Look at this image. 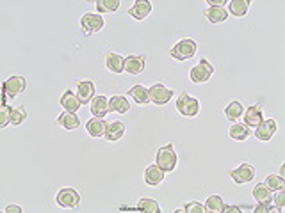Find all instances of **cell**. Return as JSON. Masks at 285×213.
Segmentation results:
<instances>
[{
    "instance_id": "cell-3",
    "label": "cell",
    "mask_w": 285,
    "mask_h": 213,
    "mask_svg": "<svg viewBox=\"0 0 285 213\" xmlns=\"http://www.w3.org/2000/svg\"><path fill=\"white\" fill-rule=\"evenodd\" d=\"M177 110L185 117H195L200 112V101L187 93H182L177 100Z\"/></svg>"
},
{
    "instance_id": "cell-31",
    "label": "cell",
    "mask_w": 285,
    "mask_h": 213,
    "mask_svg": "<svg viewBox=\"0 0 285 213\" xmlns=\"http://www.w3.org/2000/svg\"><path fill=\"white\" fill-rule=\"evenodd\" d=\"M223 206H225V203H223V199L219 196H210L205 203V210L210 213H221Z\"/></svg>"
},
{
    "instance_id": "cell-10",
    "label": "cell",
    "mask_w": 285,
    "mask_h": 213,
    "mask_svg": "<svg viewBox=\"0 0 285 213\" xmlns=\"http://www.w3.org/2000/svg\"><path fill=\"white\" fill-rule=\"evenodd\" d=\"M275 134H276V121L275 119L260 121V124L255 128V137H257L258 141H271Z\"/></svg>"
},
{
    "instance_id": "cell-22",
    "label": "cell",
    "mask_w": 285,
    "mask_h": 213,
    "mask_svg": "<svg viewBox=\"0 0 285 213\" xmlns=\"http://www.w3.org/2000/svg\"><path fill=\"white\" fill-rule=\"evenodd\" d=\"M86 130L91 137H102L105 135V121H102L100 117H93L86 123Z\"/></svg>"
},
{
    "instance_id": "cell-35",
    "label": "cell",
    "mask_w": 285,
    "mask_h": 213,
    "mask_svg": "<svg viewBox=\"0 0 285 213\" xmlns=\"http://www.w3.org/2000/svg\"><path fill=\"white\" fill-rule=\"evenodd\" d=\"M185 211L187 213H205V204H200V203H189L185 204Z\"/></svg>"
},
{
    "instance_id": "cell-18",
    "label": "cell",
    "mask_w": 285,
    "mask_h": 213,
    "mask_svg": "<svg viewBox=\"0 0 285 213\" xmlns=\"http://www.w3.org/2000/svg\"><path fill=\"white\" fill-rule=\"evenodd\" d=\"M105 66H107L109 71L118 75V73L125 71V59L118 54H109L107 57H105Z\"/></svg>"
},
{
    "instance_id": "cell-33",
    "label": "cell",
    "mask_w": 285,
    "mask_h": 213,
    "mask_svg": "<svg viewBox=\"0 0 285 213\" xmlns=\"http://www.w3.org/2000/svg\"><path fill=\"white\" fill-rule=\"evenodd\" d=\"M137 210L145 211V213H159L160 206H159V203L153 199H141L139 204H137Z\"/></svg>"
},
{
    "instance_id": "cell-32",
    "label": "cell",
    "mask_w": 285,
    "mask_h": 213,
    "mask_svg": "<svg viewBox=\"0 0 285 213\" xmlns=\"http://www.w3.org/2000/svg\"><path fill=\"white\" fill-rule=\"evenodd\" d=\"M266 187H268L269 190H282L285 189V181H283V178L282 176H276V174H269L268 178H266V183H264Z\"/></svg>"
},
{
    "instance_id": "cell-34",
    "label": "cell",
    "mask_w": 285,
    "mask_h": 213,
    "mask_svg": "<svg viewBox=\"0 0 285 213\" xmlns=\"http://www.w3.org/2000/svg\"><path fill=\"white\" fill-rule=\"evenodd\" d=\"M11 123V107H7L6 103L2 105V110H0V126H7Z\"/></svg>"
},
{
    "instance_id": "cell-6",
    "label": "cell",
    "mask_w": 285,
    "mask_h": 213,
    "mask_svg": "<svg viewBox=\"0 0 285 213\" xmlns=\"http://www.w3.org/2000/svg\"><path fill=\"white\" fill-rule=\"evenodd\" d=\"M25 87H27V82L23 76L13 75L4 82V93H6V98H16L23 93Z\"/></svg>"
},
{
    "instance_id": "cell-24",
    "label": "cell",
    "mask_w": 285,
    "mask_h": 213,
    "mask_svg": "<svg viewBox=\"0 0 285 213\" xmlns=\"http://www.w3.org/2000/svg\"><path fill=\"white\" fill-rule=\"evenodd\" d=\"M250 9V2L248 0H230L228 2V11L233 16H244Z\"/></svg>"
},
{
    "instance_id": "cell-17",
    "label": "cell",
    "mask_w": 285,
    "mask_h": 213,
    "mask_svg": "<svg viewBox=\"0 0 285 213\" xmlns=\"http://www.w3.org/2000/svg\"><path fill=\"white\" fill-rule=\"evenodd\" d=\"M91 112H93L94 117H100L104 119L105 114L109 112V100L105 96H94L91 100Z\"/></svg>"
},
{
    "instance_id": "cell-20",
    "label": "cell",
    "mask_w": 285,
    "mask_h": 213,
    "mask_svg": "<svg viewBox=\"0 0 285 213\" xmlns=\"http://www.w3.org/2000/svg\"><path fill=\"white\" fill-rule=\"evenodd\" d=\"M80 100L77 94H73L72 91H66V93L61 96V107H63L66 112H77L80 109Z\"/></svg>"
},
{
    "instance_id": "cell-2",
    "label": "cell",
    "mask_w": 285,
    "mask_h": 213,
    "mask_svg": "<svg viewBox=\"0 0 285 213\" xmlns=\"http://www.w3.org/2000/svg\"><path fill=\"white\" fill-rule=\"evenodd\" d=\"M196 50H198V46L193 39H182L171 48V57L177 61H189L196 55Z\"/></svg>"
},
{
    "instance_id": "cell-5",
    "label": "cell",
    "mask_w": 285,
    "mask_h": 213,
    "mask_svg": "<svg viewBox=\"0 0 285 213\" xmlns=\"http://www.w3.org/2000/svg\"><path fill=\"white\" fill-rule=\"evenodd\" d=\"M214 73V66L210 64L207 59H202L200 64H196L195 68L191 69V80L195 84H203V82H209L210 76Z\"/></svg>"
},
{
    "instance_id": "cell-30",
    "label": "cell",
    "mask_w": 285,
    "mask_h": 213,
    "mask_svg": "<svg viewBox=\"0 0 285 213\" xmlns=\"http://www.w3.org/2000/svg\"><path fill=\"white\" fill-rule=\"evenodd\" d=\"M94 6L100 13H114L120 7V0H97Z\"/></svg>"
},
{
    "instance_id": "cell-14",
    "label": "cell",
    "mask_w": 285,
    "mask_h": 213,
    "mask_svg": "<svg viewBox=\"0 0 285 213\" xmlns=\"http://www.w3.org/2000/svg\"><path fill=\"white\" fill-rule=\"evenodd\" d=\"M150 13H152V4H150L148 0H137V2L129 9L130 16L136 18V20H139V21L145 20Z\"/></svg>"
},
{
    "instance_id": "cell-16",
    "label": "cell",
    "mask_w": 285,
    "mask_h": 213,
    "mask_svg": "<svg viewBox=\"0 0 285 213\" xmlns=\"http://www.w3.org/2000/svg\"><path fill=\"white\" fill-rule=\"evenodd\" d=\"M77 96H79L80 103H89L94 98V86L89 80H84V82H79L77 86Z\"/></svg>"
},
{
    "instance_id": "cell-29",
    "label": "cell",
    "mask_w": 285,
    "mask_h": 213,
    "mask_svg": "<svg viewBox=\"0 0 285 213\" xmlns=\"http://www.w3.org/2000/svg\"><path fill=\"white\" fill-rule=\"evenodd\" d=\"M230 137L233 141H246L250 137V131H248V126H243V124H233L230 128Z\"/></svg>"
},
{
    "instance_id": "cell-19",
    "label": "cell",
    "mask_w": 285,
    "mask_h": 213,
    "mask_svg": "<svg viewBox=\"0 0 285 213\" xmlns=\"http://www.w3.org/2000/svg\"><path fill=\"white\" fill-rule=\"evenodd\" d=\"M57 124H61V126L66 128V130H77V128L80 126V119L77 117L75 112H66V110H64V112L57 117Z\"/></svg>"
},
{
    "instance_id": "cell-28",
    "label": "cell",
    "mask_w": 285,
    "mask_h": 213,
    "mask_svg": "<svg viewBox=\"0 0 285 213\" xmlns=\"http://www.w3.org/2000/svg\"><path fill=\"white\" fill-rule=\"evenodd\" d=\"M27 119V110L25 107H11V124H21Z\"/></svg>"
},
{
    "instance_id": "cell-7",
    "label": "cell",
    "mask_w": 285,
    "mask_h": 213,
    "mask_svg": "<svg viewBox=\"0 0 285 213\" xmlns=\"http://www.w3.org/2000/svg\"><path fill=\"white\" fill-rule=\"evenodd\" d=\"M56 201L63 208H77L80 204V196L73 189H61L56 196Z\"/></svg>"
},
{
    "instance_id": "cell-21",
    "label": "cell",
    "mask_w": 285,
    "mask_h": 213,
    "mask_svg": "<svg viewBox=\"0 0 285 213\" xmlns=\"http://www.w3.org/2000/svg\"><path fill=\"white\" fill-rule=\"evenodd\" d=\"M205 16L210 23H221V21L228 20V11H226L225 7H216L214 6V7H209V9L205 11Z\"/></svg>"
},
{
    "instance_id": "cell-36",
    "label": "cell",
    "mask_w": 285,
    "mask_h": 213,
    "mask_svg": "<svg viewBox=\"0 0 285 213\" xmlns=\"http://www.w3.org/2000/svg\"><path fill=\"white\" fill-rule=\"evenodd\" d=\"M276 196H275V203H276V208H280V210H283V204H285V192L283 189L282 190H276Z\"/></svg>"
},
{
    "instance_id": "cell-9",
    "label": "cell",
    "mask_w": 285,
    "mask_h": 213,
    "mask_svg": "<svg viewBox=\"0 0 285 213\" xmlns=\"http://www.w3.org/2000/svg\"><path fill=\"white\" fill-rule=\"evenodd\" d=\"M230 178H232L233 181L237 183V185H243V183L251 181V179L255 178V169H253V165H250V164H241L239 167L233 169V171L230 172Z\"/></svg>"
},
{
    "instance_id": "cell-4",
    "label": "cell",
    "mask_w": 285,
    "mask_h": 213,
    "mask_svg": "<svg viewBox=\"0 0 285 213\" xmlns=\"http://www.w3.org/2000/svg\"><path fill=\"white\" fill-rule=\"evenodd\" d=\"M104 25H105V21L100 14L86 13L82 18H80V27H82V32L86 36H91V34H94V32L102 31Z\"/></svg>"
},
{
    "instance_id": "cell-12",
    "label": "cell",
    "mask_w": 285,
    "mask_h": 213,
    "mask_svg": "<svg viewBox=\"0 0 285 213\" xmlns=\"http://www.w3.org/2000/svg\"><path fill=\"white\" fill-rule=\"evenodd\" d=\"M243 114H244V123H246V126L257 128L258 124H260V121H264V117H262V107L260 105L248 107V109L244 110Z\"/></svg>"
},
{
    "instance_id": "cell-26",
    "label": "cell",
    "mask_w": 285,
    "mask_h": 213,
    "mask_svg": "<svg viewBox=\"0 0 285 213\" xmlns=\"http://www.w3.org/2000/svg\"><path fill=\"white\" fill-rule=\"evenodd\" d=\"M129 94L134 98V100L137 101V103H148L150 101V94H148V89L142 86H134L129 89Z\"/></svg>"
},
{
    "instance_id": "cell-23",
    "label": "cell",
    "mask_w": 285,
    "mask_h": 213,
    "mask_svg": "<svg viewBox=\"0 0 285 213\" xmlns=\"http://www.w3.org/2000/svg\"><path fill=\"white\" fill-rule=\"evenodd\" d=\"M109 110L118 114H127L130 110V103L125 96H112L109 100Z\"/></svg>"
},
{
    "instance_id": "cell-11",
    "label": "cell",
    "mask_w": 285,
    "mask_h": 213,
    "mask_svg": "<svg viewBox=\"0 0 285 213\" xmlns=\"http://www.w3.org/2000/svg\"><path fill=\"white\" fill-rule=\"evenodd\" d=\"M125 135V124L122 121H109L105 123V139L111 142L120 141Z\"/></svg>"
},
{
    "instance_id": "cell-27",
    "label": "cell",
    "mask_w": 285,
    "mask_h": 213,
    "mask_svg": "<svg viewBox=\"0 0 285 213\" xmlns=\"http://www.w3.org/2000/svg\"><path fill=\"white\" fill-rule=\"evenodd\" d=\"M253 197L257 199V203H271V190L262 183L253 189Z\"/></svg>"
},
{
    "instance_id": "cell-1",
    "label": "cell",
    "mask_w": 285,
    "mask_h": 213,
    "mask_svg": "<svg viewBox=\"0 0 285 213\" xmlns=\"http://www.w3.org/2000/svg\"><path fill=\"white\" fill-rule=\"evenodd\" d=\"M157 165L162 169L164 172H171L175 167H177V153H175V148L171 144L164 146L157 151Z\"/></svg>"
},
{
    "instance_id": "cell-13",
    "label": "cell",
    "mask_w": 285,
    "mask_h": 213,
    "mask_svg": "<svg viewBox=\"0 0 285 213\" xmlns=\"http://www.w3.org/2000/svg\"><path fill=\"white\" fill-rule=\"evenodd\" d=\"M146 68V61L145 57H139V55H129L125 59V71H129L130 75H139V73L145 71Z\"/></svg>"
},
{
    "instance_id": "cell-37",
    "label": "cell",
    "mask_w": 285,
    "mask_h": 213,
    "mask_svg": "<svg viewBox=\"0 0 285 213\" xmlns=\"http://www.w3.org/2000/svg\"><path fill=\"white\" fill-rule=\"evenodd\" d=\"M241 211H243V208H241V206H233V204H232V206H223V211L221 213H241Z\"/></svg>"
},
{
    "instance_id": "cell-15",
    "label": "cell",
    "mask_w": 285,
    "mask_h": 213,
    "mask_svg": "<svg viewBox=\"0 0 285 213\" xmlns=\"http://www.w3.org/2000/svg\"><path fill=\"white\" fill-rule=\"evenodd\" d=\"M162 179H164V171L159 167V165L155 164V165H150V167H146V171H145L146 185L157 187V185H160V183H162Z\"/></svg>"
},
{
    "instance_id": "cell-25",
    "label": "cell",
    "mask_w": 285,
    "mask_h": 213,
    "mask_svg": "<svg viewBox=\"0 0 285 213\" xmlns=\"http://www.w3.org/2000/svg\"><path fill=\"white\" fill-rule=\"evenodd\" d=\"M243 112H244V109L239 101H232V103H228L225 109V116L228 121H239L241 117H243Z\"/></svg>"
},
{
    "instance_id": "cell-38",
    "label": "cell",
    "mask_w": 285,
    "mask_h": 213,
    "mask_svg": "<svg viewBox=\"0 0 285 213\" xmlns=\"http://www.w3.org/2000/svg\"><path fill=\"white\" fill-rule=\"evenodd\" d=\"M6 213H21V208L18 204H11V206L6 208Z\"/></svg>"
},
{
    "instance_id": "cell-8",
    "label": "cell",
    "mask_w": 285,
    "mask_h": 213,
    "mask_svg": "<svg viewBox=\"0 0 285 213\" xmlns=\"http://www.w3.org/2000/svg\"><path fill=\"white\" fill-rule=\"evenodd\" d=\"M148 94L150 101H153L155 105H166L171 100V96H173V91L166 89L162 84H155V86H152L148 89Z\"/></svg>"
}]
</instances>
